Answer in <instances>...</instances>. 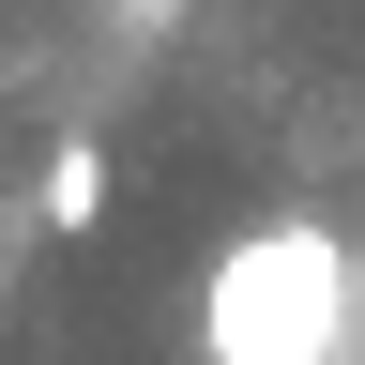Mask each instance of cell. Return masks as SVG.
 I'll return each mask as SVG.
<instances>
[{
    "mask_svg": "<svg viewBox=\"0 0 365 365\" xmlns=\"http://www.w3.org/2000/svg\"><path fill=\"white\" fill-rule=\"evenodd\" d=\"M350 350V244L335 228H244L198 289V365H335Z\"/></svg>",
    "mask_w": 365,
    "mask_h": 365,
    "instance_id": "obj_1",
    "label": "cell"
},
{
    "mask_svg": "<svg viewBox=\"0 0 365 365\" xmlns=\"http://www.w3.org/2000/svg\"><path fill=\"white\" fill-rule=\"evenodd\" d=\"M107 198H122V168L91 153V137H61V153H46V228H107Z\"/></svg>",
    "mask_w": 365,
    "mask_h": 365,
    "instance_id": "obj_2",
    "label": "cell"
}]
</instances>
